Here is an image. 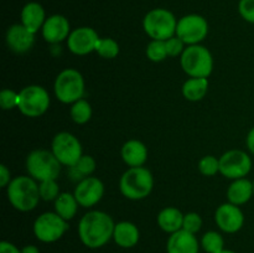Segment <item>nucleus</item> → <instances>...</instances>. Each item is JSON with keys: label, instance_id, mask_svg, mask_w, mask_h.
Returning <instances> with one entry per match:
<instances>
[{"label": "nucleus", "instance_id": "nucleus-39", "mask_svg": "<svg viewBox=\"0 0 254 253\" xmlns=\"http://www.w3.org/2000/svg\"><path fill=\"white\" fill-rule=\"evenodd\" d=\"M246 144H247L248 150L251 151V154L254 155V126L248 131L247 139H246Z\"/></svg>", "mask_w": 254, "mask_h": 253}, {"label": "nucleus", "instance_id": "nucleus-41", "mask_svg": "<svg viewBox=\"0 0 254 253\" xmlns=\"http://www.w3.org/2000/svg\"><path fill=\"white\" fill-rule=\"evenodd\" d=\"M220 253H236L235 251H231V250H223V251H221Z\"/></svg>", "mask_w": 254, "mask_h": 253}, {"label": "nucleus", "instance_id": "nucleus-17", "mask_svg": "<svg viewBox=\"0 0 254 253\" xmlns=\"http://www.w3.org/2000/svg\"><path fill=\"white\" fill-rule=\"evenodd\" d=\"M5 40H6L7 47L12 52H15V54H25L34 46L35 34L27 30L20 22V24L11 25L7 29Z\"/></svg>", "mask_w": 254, "mask_h": 253}, {"label": "nucleus", "instance_id": "nucleus-15", "mask_svg": "<svg viewBox=\"0 0 254 253\" xmlns=\"http://www.w3.org/2000/svg\"><path fill=\"white\" fill-rule=\"evenodd\" d=\"M216 225L226 233H236L245 225V215L240 206L227 202L218 206L215 212Z\"/></svg>", "mask_w": 254, "mask_h": 253}, {"label": "nucleus", "instance_id": "nucleus-31", "mask_svg": "<svg viewBox=\"0 0 254 253\" xmlns=\"http://www.w3.org/2000/svg\"><path fill=\"white\" fill-rule=\"evenodd\" d=\"M40 196L45 201H54L60 195V186L56 180H45L39 184Z\"/></svg>", "mask_w": 254, "mask_h": 253}, {"label": "nucleus", "instance_id": "nucleus-42", "mask_svg": "<svg viewBox=\"0 0 254 253\" xmlns=\"http://www.w3.org/2000/svg\"><path fill=\"white\" fill-rule=\"evenodd\" d=\"M253 191H254V180H253Z\"/></svg>", "mask_w": 254, "mask_h": 253}, {"label": "nucleus", "instance_id": "nucleus-38", "mask_svg": "<svg viewBox=\"0 0 254 253\" xmlns=\"http://www.w3.org/2000/svg\"><path fill=\"white\" fill-rule=\"evenodd\" d=\"M0 253H22L21 250L7 241H1L0 243Z\"/></svg>", "mask_w": 254, "mask_h": 253}, {"label": "nucleus", "instance_id": "nucleus-11", "mask_svg": "<svg viewBox=\"0 0 254 253\" xmlns=\"http://www.w3.org/2000/svg\"><path fill=\"white\" fill-rule=\"evenodd\" d=\"M208 35V22L198 14H189L178 20L176 36L185 45H198Z\"/></svg>", "mask_w": 254, "mask_h": 253}, {"label": "nucleus", "instance_id": "nucleus-21", "mask_svg": "<svg viewBox=\"0 0 254 253\" xmlns=\"http://www.w3.org/2000/svg\"><path fill=\"white\" fill-rule=\"evenodd\" d=\"M140 232L136 225L129 221H122L116 223L113 232V240L119 247L122 248H131L138 245Z\"/></svg>", "mask_w": 254, "mask_h": 253}, {"label": "nucleus", "instance_id": "nucleus-14", "mask_svg": "<svg viewBox=\"0 0 254 253\" xmlns=\"http://www.w3.org/2000/svg\"><path fill=\"white\" fill-rule=\"evenodd\" d=\"M79 206L84 208L92 207L102 200L104 195V184L94 176H88L77 183L73 192Z\"/></svg>", "mask_w": 254, "mask_h": 253}, {"label": "nucleus", "instance_id": "nucleus-5", "mask_svg": "<svg viewBox=\"0 0 254 253\" xmlns=\"http://www.w3.org/2000/svg\"><path fill=\"white\" fill-rule=\"evenodd\" d=\"M62 164L54 153L45 149L32 150L26 158V170L29 176L41 183L45 180H57Z\"/></svg>", "mask_w": 254, "mask_h": 253}, {"label": "nucleus", "instance_id": "nucleus-7", "mask_svg": "<svg viewBox=\"0 0 254 253\" xmlns=\"http://www.w3.org/2000/svg\"><path fill=\"white\" fill-rule=\"evenodd\" d=\"M84 78L79 71L66 68L57 74L55 79V96L64 104H72L82 99L84 94Z\"/></svg>", "mask_w": 254, "mask_h": 253}, {"label": "nucleus", "instance_id": "nucleus-26", "mask_svg": "<svg viewBox=\"0 0 254 253\" xmlns=\"http://www.w3.org/2000/svg\"><path fill=\"white\" fill-rule=\"evenodd\" d=\"M69 116L74 123L86 124L92 117V107L89 102L82 98L72 103L71 108H69Z\"/></svg>", "mask_w": 254, "mask_h": 253}, {"label": "nucleus", "instance_id": "nucleus-2", "mask_svg": "<svg viewBox=\"0 0 254 253\" xmlns=\"http://www.w3.org/2000/svg\"><path fill=\"white\" fill-rule=\"evenodd\" d=\"M7 200L20 212L32 211L41 198L39 184L31 176H16L6 188Z\"/></svg>", "mask_w": 254, "mask_h": 253}, {"label": "nucleus", "instance_id": "nucleus-33", "mask_svg": "<svg viewBox=\"0 0 254 253\" xmlns=\"http://www.w3.org/2000/svg\"><path fill=\"white\" fill-rule=\"evenodd\" d=\"M201 227H202V218L197 212H189L184 216L183 230L196 235Z\"/></svg>", "mask_w": 254, "mask_h": 253}, {"label": "nucleus", "instance_id": "nucleus-13", "mask_svg": "<svg viewBox=\"0 0 254 253\" xmlns=\"http://www.w3.org/2000/svg\"><path fill=\"white\" fill-rule=\"evenodd\" d=\"M101 37L92 27L82 26L72 30L67 39V47L69 51L77 56H84L96 51L97 42Z\"/></svg>", "mask_w": 254, "mask_h": 253}, {"label": "nucleus", "instance_id": "nucleus-23", "mask_svg": "<svg viewBox=\"0 0 254 253\" xmlns=\"http://www.w3.org/2000/svg\"><path fill=\"white\" fill-rule=\"evenodd\" d=\"M184 216L185 215L176 207L163 208L158 215L159 227L169 235L178 232L183 230Z\"/></svg>", "mask_w": 254, "mask_h": 253}, {"label": "nucleus", "instance_id": "nucleus-27", "mask_svg": "<svg viewBox=\"0 0 254 253\" xmlns=\"http://www.w3.org/2000/svg\"><path fill=\"white\" fill-rule=\"evenodd\" d=\"M201 247L206 253H220L225 250V240L221 233L216 231H208L202 236L200 242Z\"/></svg>", "mask_w": 254, "mask_h": 253}, {"label": "nucleus", "instance_id": "nucleus-16", "mask_svg": "<svg viewBox=\"0 0 254 253\" xmlns=\"http://www.w3.org/2000/svg\"><path fill=\"white\" fill-rule=\"evenodd\" d=\"M42 37L49 44H59L68 39L71 34V25L66 16L60 14L47 17L41 29Z\"/></svg>", "mask_w": 254, "mask_h": 253}, {"label": "nucleus", "instance_id": "nucleus-29", "mask_svg": "<svg viewBox=\"0 0 254 253\" xmlns=\"http://www.w3.org/2000/svg\"><path fill=\"white\" fill-rule=\"evenodd\" d=\"M146 57L153 62H161L169 57L165 41L151 40L146 46Z\"/></svg>", "mask_w": 254, "mask_h": 253}, {"label": "nucleus", "instance_id": "nucleus-34", "mask_svg": "<svg viewBox=\"0 0 254 253\" xmlns=\"http://www.w3.org/2000/svg\"><path fill=\"white\" fill-rule=\"evenodd\" d=\"M19 104V93L9 88H5L0 92V107L4 111H10Z\"/></svg>", "mask_w": 254, "mask_h": 253}, {"label": "nucleus", "instance_id": "nucleus-10", "mask_svg": "<svg viewBox=\"0 0 254 253\" xmlns=\"http://www.w3.org/2000/svg\"><path fill=\"white\" fill-rule=\"evenodd\" d=\"M51 151L64 166H73L83 155L81 141L68 131H60L54 136Z\"/></svg>", "mask_w": 254, "mask_h": 253}, {"label": "nucleus", "instance_id": "nucleus-22", "mask_svg": "<svg viewBox=\"0 0 254 253\" xmlns=\"http://www.w3.org/2000/svg\"><path fill=\"white\" fill-rule=\"evenodd\" d=\"M252 196H254L253 181L248 180V179H237V180H233V183L228 186V202L233 203V205H245L252 198Z\"/></svg>", "mask_w": 254, "mask_h": 253}, {"label": "nucleus", "instance_id": "nucleus-24", "mask_svg": "<svg viewBox=\"0 0 254 253\" xmlns=\"http://www.w3.org/2000/svg\"><path fill=\"white\" fill-rule=\"evenodd\" d=\"M78 206L79 203L73 193L61 192L55 200V212L59 213L66 221H69L76 216Z\"/></svg>", "mask_w": 254, "mask_h": 253}, {"label": "nucleus", "instance_id": "nucleus-12", "mask_svg": "<svg viewBox=\"0 0 254 253\" xmlns=\"http://www.w3.org/2000/svg\"><path fill=\"white\" fill-rule=\"evenodd\" d=\"M252 170V159L246 151L232 149L220 158V173L231 180L246 178Z\"/></svg>", "mask_w": 254, "mask_h": 253}, {"label": "nucleus", "instance_id": "nucleus-36", "mask_svg": "<svg viewBox=\"0 0 254 253\" xmlns=\"http://www.w3.org/2000/svg\"><path fill=\"white\" fill-rule=\"evenodd\" d=\"M238 12L245 21L254 24V0H240Z\"/></svg>", "mask_w": 254, "mask_h": 253}, {"label": "nucleus", "instance_id": "nucleus-4", "mask_svg": "<svg viewBox=\"0 0 254 253\" xmlns=\"http://www.w3.org/2000/svg\"><path fill=\"white\" fill-rule=\"evenodd\" d=\"M184 72L190 77L207 78L213 69V57L207 47L202 45H190L180 56Z\"/></svg>", "mask_w": 254, "mask_h": 253}, {"label": "nucleus", "instance_id": "nucleus-8", "mask_svg": "<svg viewBox=\"0 0 254 253\" xmlns=\"http://www.w3.org/2000/svg\"><path fill=\"white\" fill-rule=\"evenodd\" d=\"M50 96L46 89L37 84L26 86L19 92L17 108L24 116L37 118L47 112L50 107Z\"/></svg>", "mask_w": 254, "mask_h": 253}, {"label": "nucleus", "instance_id": "nucleus-6", "mask_svg": "<svg viewBox=\"0 0 254 253\" xmlns=\"http://www.w3.org/2000/svg\"><path fill=\"white\" fill-rule=\"evenodd\" d=\"M178 20L175 15L168 9L156 7L146 12L143 20V27L145 34L151 40L166 41L176 35Z\"/></svg>", "mask_w": 254, "mask_h": 253}, {"label": "nucleus", "instance_id": "nucleus-37", "mask_svg": "<svg viewBox=\"0 0 254 253\" xmlns=\"http://www.w3.org/2000/svg\"><path fill=\"white\" fill-rule=\"evenodd\" d=\"M11 174L10 170L5 165H0V186L1 188H7V185L11 181Z\"/></svg>", "mask_w": 254, "mask_h": 253}, {"label": "nucleus", "instance_id": "nucleus-35", "mask_svg": "<svg viewBox=\"0 0 254 253\" xmlns=\"http://www.w3.org/2000/svg\"><path fill=\"white\" fill-rule=\"evenodd\" d=\"M166 44V50H168V55L169 57H176V56H181L183 52L185 51V42L183 41L181 39H179L178 36L170 37L169 40L165 41Z\"/></svg>", "mask_w": 254, "mask_h": 253}, {"label": "nucleus", "instance_id": "nucleus-28", "mask_svg": "<svg viewBox=\"0 0 254 253\" xmlns=\"http://www.w3.org/2000/svg\"><path fill=\"white\" fill-rule=\"evenodd\" d=\"M96 52L102 57V59H116L119 55V44L116 40L111 39V37L99 39L98 42H97Z\"/></svg>", "mask_w": 254, "mask_h": 253}, {"label": "nucleus", "instance_id": "nucleus-25", "mask_svg": "<svg viewBox=\"0 0 254 253\" xmlns=\"http://www.w3.org/2000/svg\"><path fill=\"white\" fill-rule=\"evenodd\" d=\"M208 91V79L207 78H196L190 77L185 83L183 84V94L188 101L197 102L201 101L206 96Z\"/></svg>", "mask_w": 254, "mask_h": 253}, {"label": "nucleus", "instance_id": "nucleus-30", "mask_svg": "<svg viewBox=\"0 0 254 253\" xmlns=\"http://www.w3.org/2000/svg\"><path fill=\"white\" fill-rule=\"evenodd\" d=\"M198 171L203 176H215L220 173V159L213 155H206L198 161Z\"/></svg>", "mask_w": 254, "mask_h": 253}, {"label": "nucleus", "instance_id": "nucleus-20", "mask_svg": "<svg viewBox=\"0 0 254 253\" xmlns=\"http://www.w3.org/2000/svg\"><path fill=\"white\" fill-rule=\"evenodd\" d=\"M121 154L124 163L129 168L143 166L148 159V149H146L145 144L140 140H136V139L126 141L122 146Z\"/></svg>", "mask_w": 254, "mask_h": 253}, {"label": "nucleus", "instance_id": "nucleus-40", "mask_svg": "<svg viewBox=\"0 0 254 253\" xmlns=\"http://www.w3.org/2000/svg\"><path fill=\"white\" fill-rule=\"evenodd\" d=\"M21 252L22 253H40L39 248L34 245H27L25 247L21 248Z\"/></svg>", "mask_w": 254, "mask_h": 253}, {"label": "nucleus", "instance_id": "nucleus-1", "mask_svg": "<svg viewBox=\"0 0 254 253\" xmlns=\"http://www.w3.org/2000/svg\"><path fill=\"white\" fill-rule=\"evenodd\" d=\"M116 223L108 213L93 210L82 216L78 223V236L81 242L91 250H97L113 238Z\"/></svg>", "mask_w": 254, "mask_h": 253}, {"label": "nucleus", "instance_id": "nucleus-9", "mask_svg": "<svg viewBox=\"0 0 254 253\" xmlns=\"http://www.w3.org/2000/svg\"><path fill=\"white\" fill-rule=\"evenodd\" d=\"M68 221L56 212H44L35 220L34 235L40 242L54 243L62 238L68 230Z\"/></svg>", "mask_w": 254, "mask_h": 253}, {"label": "nucleus", "instance_id": "nucleus-32", "mask_svg": "<svg viewBox=\"0 0 254 253\" xmlns=\"http://www.w3.org/2000/svg\"><path fill=\"white\" fill-rule=\"evenodd\" d=\"M73 166L76 168V170L83 176V178H88V176H91L92 174L94 173L97 164H96V160L93 159V156L82 155L81 159H79Z\"/></svg>", "mask_w": 254, "mask_h": 253}, {"label": "nucleus", "instance_id": "nucleus-3", "mask_svg": "<svg viewBox=\"0 0 254 253\" xmlns=\"http://www.w3.org/2000/svg\"><path fill=\"white\" fill-rule=\"evenodd\" d=\"M154 188L153 174L144 166L129 168L119 180V190L129 200H143L148 197Z\"/></svg>", "mask_w": 254, "mask_h": 253}, {"label": "nucleus", "instance_id": "nucleus-19", "mask_svg": "<svg viewBox=\"0 0 254 253\" xmlns=\"http://www.w3.org/2000/svg\"><path fill=\"white\" fill-rule=\"evenodd\" d=\"M20 20L27 30L36 34L37 31H40V29H42L46 21L44 6L36 1L26 2L20 12Z\"/></svg>", "mask_w": 254, "mask_h": 253}, {"label": "nucleus", "instance_id": "nucleus-18", "mask_svg": "<svg viewBox=\"0 0 254 253\" xmlns=\"http://www.w3.org/2000/svg\"><path fill=\"white\" fill-rule=\"evenodd\" d=\"M200 245L193 233L185 230H180L169 236L166 243L168 253H198Z\"/></svg>", "mask_w": 254, "mask_h": 253}]
</instances>
